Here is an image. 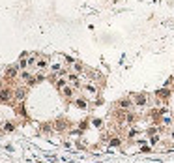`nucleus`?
<instances>
[{"mask_svg": "<svg viewBox=\"0 0 174 163\" xmlns=\"http://www.w3.org/2000/svg\"><path fill=\"white\" fill-rule=\"evenodd\" d=\"M38 68H39V69H45V68H47V60H45V58L38 60Z\"/></svg>", "mask_w": 174, "mask_h": 163, "instance_id": "obj_1", "label": "nucleus"}, {"mask_svg": "<svg viewBox=\"0 0 174 163\" xmlns=\"http://www.w3.org/2000/svg\"><path fill=\"white\" fill-rule=\"evenodd\" d=\"M137 103H138V105L146 103V98H144V96H138V98H137Z\"/></svg>", "mask_w": 174, "mask_h": 163, "instance_id": "obj_2", "label": "nucleus"}, {"mask_svg": "<svg viewBox=\"0 0 174 163\" xmlns=\"http://www.w3.org/2000/svg\"><path fill=\"white\" fill-rule=\"evenodd\" d=\"M0 100H8V92H2V94H0Z\"/></svg>", "mask_w": 174, "mask_h": 163, "instance_id": "obj_3", "label": "nucleus"}]
</instances>
